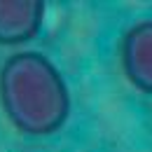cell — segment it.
Returning a JSON list of instances; mask_svg holds the SVG:
<instances>
[{"label": "cell", "mask_w": 152, "mask_h": 152, "mask_svg": "<svg viewBox=\"0 0 152 152\" xmlns=\"http://www.w3.org/2000/svg\"><path fill=\"white\" fill-rule=\"evenodd\" d=\"M0 105L17 131L42 138L56 133L70 117V89L40 52H17L0 66Z\"/></svg>", "instance_id": "6da1fadb"}, {"label": "cell", "mask_w": 152, "mask_h": 152, "mask_svg": "<svg viewBox=\"0 0 152 152\" xmlns=\"http://www.w3.org/2000/svg\"><path fill=\"white\" fill-rule=\"evenodd\" d=\"M119 61L126 80L138 91H152V21L143 19L124 31Z\"/></svg>", "instance_id": "7a4b0ae2"}, {"label": "cell", "mask_w": 152, "mask_h": 152, "mask_svg": "<svg viewBox=\"0 0 152 152\" xmlns=\"http://www.w3.org/2000/svg\"><path fill=\"white\" fill-rule=\"evenodd\" d=\"M45 7L42 0H0V45L17 47L38 38Z\"/></svg>", "instance_id": "3957f363"}]
</instances>
